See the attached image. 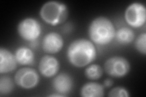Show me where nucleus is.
Wrapping results in <instances>:
<instances>
[{
  "label": "nucleus",
  "instance_id": "obj_1",
  "mask_svg": "<svg viewBox=\"0 0 146 97\" xmlns=\"http://www.w3.org/2000/svg\"><path fill=\"white\" fill-rule=\"evenodd\" d=\"M70 63L76 67H84L93 63L97 57V49L91 40L78 38L70 44L66 50Z\"/></svg>",
  "mask_w": 146,
  "mask_h": 97
},
{
  "label": "nucleus",
  "instance_id": "obj_2",
  "mask_svg": "<svg viewBox=\"0 0 146 97\" xmlns=\"http://www.w3.org/2000/svg\"><path fill=\"white\" fill-rule=\"evenodd\" d=\"M116 30L113 22L108 18L99 16L94 18L90 23L88 34L94 44L106 46L115 39Z\"/></svg>",
  "mask_w": 146,
  "mask_h": 97
},
{
  "label": "nucleus",
  "instance_id": "obj_3",
  "mask_svg": "<svg viewBox=\"0 0 146 97\" xmlns=\"http://www.w3.org/2000/svg\"><path fill=\"white\" fill-rule=\"evenodd\" d=\"M40 18L46 24L56 26L65 22L68 16L66 4L58 1H49L44 3L40 9Z\"/></svg>",
  "mask_w": 146,
  "mask_h": 97
},
{
  "label": "nucleus",
  "instance_id": "obj_4",
  "mask_svg": "<svg viewBox=\"0 0 146 97\" xmlns=\"http://www.w3.org/2000/svg\"><path fill=\"white\" fill-rule=\"evenodd\" d=\"M17 32L23 40L28 42H34L42 34V26L35 18L27 17L18 24Z\"/></svg>",
  "mask_w": 146,
  "mask_h": 97
},
{
  "label": "nucleus",
  "instance_id": "obj_5",
  "mask_svg": "<svg viewBox=\"0 0 146 97\" xmlns=\"http://www.w3.org/2000/svg\"><path fill=\"white\" fill-rule=\"evenodd\" d=\"M104 70L109 76L122 78L130 71V64L124 57L113 56L108 58L104 63Z\"/></svg>",
  "mask_w": 146,
  "mask_h": 97
},
{
  "label": "nucleus",
  "instance_id": "obj_6",
  "mask_svg": "<svg viewBox=\"0 0 146 97\" xmlns=\"http://www.w3.org/2000/svg\"><path fill=\"white\" fill-rule=\"evenodd\" d=\"M125 21L133 28H139L146 21V8L145 5L139 2L130 4L124 12Z\"/></svg>",
  "mask_w": 146,
  "mask_h": 97
},
{
  "label": "nucleus",
  "instance_id": "obj_7",
  "mask_svg": "<svg viewBox=\"0 0 146 97\" xmlns=\"http://www.w3.org/2000/svg\"><path fill=\"white\" fill-rule=\"evenodd\" d=\"M14 81L15 84L21 89L30 90L35 88L38 84L40 75L35 69L25 67L16 72Z\"/></svg>",
  "mask_w": 146,
  "mask_h": 97
},
{
  "label": "nucleus",
  "instance_id": "obj_8",
  "mask_svg": "<svg viewBox=\"0 0 146 97\" xmlns=\"http://www.w3.org/2000/svg\"><path fill=\"white\" fill-rule=\"evenodd\" d=\"M64 41L62 35L56 32L46 34L42 40V47L43 51L49 54H56L62 49Z\"/></svg>",
  "mask_w": 146,
  "mask_h": 97
},
{
  "label": "nucleus",
  "instance_id": "obj_9",
  "mask_svg": "<svg viewBox=\"0 0 146 97\" xmlns=\"http://www.w3.org/2000/svg\"><path fill=\"white\" fill-rule=\"evenodd\" d=\"M38 70L46 78L55 77L60 70V62L52 55H45L40 60Z\"/></svg>",
  "mask_w": 146,
  "mask_h": 97
},
{
  "label": "nucleus",
  "instance_id": "obj_10",
  "mask_svg": "<svg viewBox=\"0 0 146 97\" xmlns=\"http://www.w3.org/2000/svg\"><path fill=\"white\" fill-rule=\"evenodd\" d=\"M73 84L72 77L66 72L57 73L52 81V87L54 91L65 96L71 92Z\"/></svg>",
  "mask_w": 146,
  "mask_h": 97
},
{
  "label": "nucleus",
  "instance_id": "obj_11",
  "mask_svg": "<svg viewBox=\"0 0 146 97\" xmlns=\"http://www.w3.org/2000/svg\"><path fill=\"white\" fill-rule=\"evenodd\" d=\"M17 61L11 51L6 48H0V73L4 74L15 71L17 67Z\"/></svg>",
  "mask_w": 146,
  "mask_h": 97
},
{
  "label": "nucleus",
  "instance_id": "obj_12",
  "mask_svg": "<svg viewBox=\"0 0 146 97\" xmlns=\"http://www.w3.org/2000/svg\"><path fill=\"white\" fill-rule=\"evenodd\" d=\"M80 94L82 97H102L105 94V87L97 82H88L81 87Z\"/></svg>",
  "mask_w": 146,
  "mask_h": 97
},
{
  "label": "nucleus",
  "instance_id": "obj_13",
  "mask_svg": "<svg viewBox=\"0 0 146 97\" xmlns=\"http://www.w3.org/2000/svg\"><path fill=\"white\" fill-rule=\"evenodd\" d=\"M18 64L21 66H31L35 62V55L33 50L26 46L18 48L15 52Z\"/></svg>",
  "mask_w": 146,
  "mask_h": 97
},
{
  "label": "nucleus",
  "instance_id": "obj_14",
  "mask_svg": "<svg viewBox=\"0 0 146 97\" xmlns=\"http://www.w3.org/2000/svg\"><path fill=\"white\" fill-rule=\"evenodd\" d=\"M135 35L133 30L129 27H121L116 30L115 38L121 45H128L135 40Z\"/></svg>",
  "mask_w": 146,
  "mask_h": 97
},
{
  "label": "nucleus",
  "instance_id": "obj_15",
  "mask_svg": "<svg viewBox=\"0 0 146 97\" xmlns=\"http://www.w3.org/2000/svg\"><path fill=\"white\" fill-rule=\"evenodd\" d=\"M84 74L86 78L90 80H98L103 75V69L98 64H90L85 68Z\"/></svg>",
  "mask_w": 146,
  "mask_h": 97
},
{
  "label": "nucleus",
  "instance_id": "obj_16",
  "mask_svg": "<svg viewBox=\"0 0 146 97\" xmlns=\"http://www.w3.org/2000/svg\"><path fill=\"white\" fill-rule=\"evenodd\" d=\"M14 89V82L7 75H1L0 78V94L7 95Z\"/></svg>",
  "mask_w": 146,
  "mask_h": 97
},
{
  "label": "nucleus",
  "instance_id": "obj_17",
  "mask_svg": "<svg viewBox=\"0 0 146 97\" xmlns=\"http://www.w3.org/2000/svg\"><path fill=\"white\" fill-rule=\"evenodd\" d=\"M135 46L138 52L143 55H146V34H139L135 40Z\"/></svg>",
  "mask_w": 146,
  "mask_h": 97
},
{
  "label": "nucleus",
  "instance_id": "obj_18",
  "mask_svg": "<svg viewBox=\"0 0 146 97\" xmlns=\"http://www.w3.org/2000/svg\"><path fill=\"white\" fill-rule=\"evenodd\" d=\"M108 96L110 97H129V92L125 87L116 86L113 87L108 92Z\"/></svg>",
  "mask_w": 146,
  "mask_h": 97
},
{
  "label": "nucleus",
  "instance_id": "obj_19",
  "mask_svg": "<svg viewBox=\"0 0 146 97\" xmlns=\"http://www.w3.org/2000/svg\"><path fill=\"white\" fill-rule=\"evenodd\" d=\"M113 85V81L111 78H107L104 81V86L107 88H110Z\"/></svg>",
  "mask_w": 146,
  "mask_h": 97
},
{
  "label": "nucleus",
  "instance_id": "obj_20",
  "mask_svg": "<svg viewBox=\"0 0 146 97\" xmlns=\"http://www.w3.org/2000/svg\"><path fill=\"white\" fill-rule=\"evenodd\" d=\"M48 96H51V97H62V96H65V95H62L60 94H58V93H57V92H55L54 94H50L48 95Z\"/></svg>",
  "mask_w": 146,
  "mask_h": 97
}]
</instances>
